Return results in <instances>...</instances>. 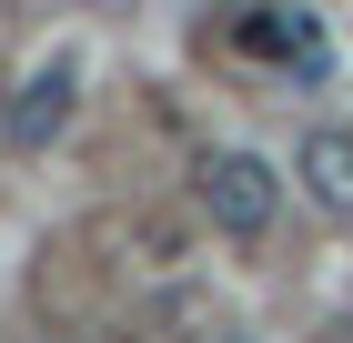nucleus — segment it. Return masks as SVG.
Wrapping results in <instances>:
<instances>
[{
	"label": "nucleus",
	"instance_id": "20e7f679",
	"mask_svg": "<svg viewBox=\"0 0 353 343\" xmlns=\"http://www.w3.org/2000/svg\"><path fill=\"white\" fill-rule=\"evenodd\" d=\"M212 343H252V333H212Z\"/></svg>",
	"mask_w": 353,
	"mask_h": 343
},
{
	"label": "nucleus",
	"instance_id": "f03ea898",
	"mask_svg": "<svg viewBox=\"0 0 353 343\" xmlns=\"http://www.w3.org/2000/svg\"><path fill=\"white\" fill-rule=\"evenodd\" d=\"M71 111H81V61H30L21 81H10V101H0V132H10V152H51L61 132H71Z\"/></svg>",
	"mask_w": 353,
	"mask_h": 343
},
{
	"label": "nucleus",
	"instance_id": "f257e3e1",
	"mask_svg": "<svg viewBox=\"0 0 353 343\" xmlns=\"http://www.w3.org/2000/svg\"><path fill=\"white\" fill-rule=\"evenodd\" d=\"M202 212H212V233L263 242L272 212H283V172H272L263 152H212V161H202Z\"/></svg>",
	"mask_w": 353,
	"mask_h": 343
},
{
	"label": "nucleus",
	"instance_id": "7ed1b4c3",
	"mask_svg": "<svg viewBox=\"0 0 353 343\" xmlns=\"http://www.w3.org/2000/svg\"><path fill=\"white\" fill-rule=\"evenodd\" d=\"M293 182H303L313 212L353 222V132H343V121H313V132L293 141Z\"/></svg>",
	"mask_w": 353,
	"mask_h": 343
}]
</instances>
